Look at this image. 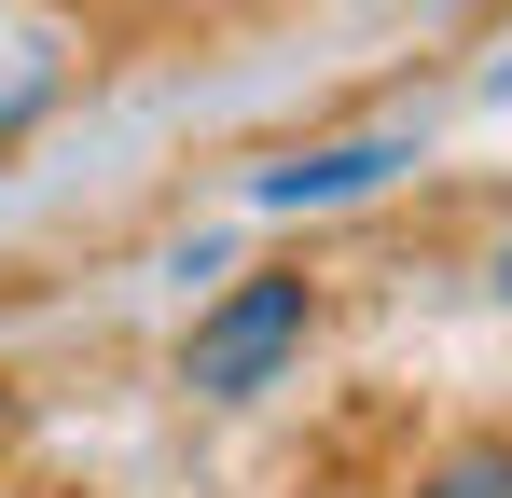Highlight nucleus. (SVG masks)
I'll list each match as a JSON object with an SVG mask.
<instances>
[{
    "label": "nucleus",
    "mask_w": 512,
    "mask_h": 498,
    "mask_svg": "<svg viewBox=\"0 0 512 498\" xmlns=\"http://www.w3.org/2000/svg\"><path fill=\"white\" fill-rule=\"evenodd\" d=\"M402 139H333V153H291L250 180V208H346V194H374V180H402Z\"/></svg>",
    "instance_id": "f03ea898"
},
{
    "label": "nucleus",
    "mask_w": 512,
    "mask_h": 498,
    "mask_svg": "<svg viewBox=\"0 0 512 498\" xmlns=\"http://www.w3.org/2000/svg\"><path fill=\"white\" fill-rule=\"evenodd\" d=\"M499 305H512V236H499Z\"/></svg>",
    "instance_id": "20e7f679"
},
{
    "label": "nucleus",
    "mask_w": 512,
    "mask_h": 498,
    "mask_svg": "<svg viewBox=\"0 0 512 498\" xmlns=\"http://www.w3.org/2000/svg\"><path fill=\"white\" fill-rule=\"evenodd\" d=\"M0 415H14V388H0Z\"/></svg>",
    "instance_id": "39448f33"
},
{
    "label": "nucleus",
    "mask_w": 512,
    "mask_h": 498,
    "mask_svg": "<svg viewBox=\"0 0 512 498\" xmlns=\"http://www.w3.org/2000/svg\"><path fill=\"white\" fill-rule=\"evenodd\" d=\"M305 332H319V291H305V277H236L208 319L180 332V388H194V402H263V388L305 360Z\"/></svg>",
    "instance_id": "f257e3e1"
},
{
    "label": "nucleus",
    "mask_w": 512,
    "mask_h": 498,
    "mask_svg": "<svg viewBox=\"0 0 512 498\" xmlns=\"http://www.w3.org/2000/svg\"><path fill=\"white\" fill-rule=\"evenodd\" d=\"M416 498H512V429H471L416 471Z\"/></svg>",
    "instance_id": "7ed1b4c3"
}]
</instances>
